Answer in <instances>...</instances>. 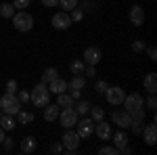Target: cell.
<instances>
[{
  "instance_id": "4316f807",
  "label": "cell",
  "mask_w": 157,
  "mask_h": 155,
  "mask_svg": "<svg viewBox=\"0 0 157 155\" xmlns=\"http://www.w3.org/2000/svg\"><path fill=\"white\" fill-rule=\"evenodd\" d=\"M90 107H92V105H90L88 101H80V103H78V107H73V109H75V113H78V115H86V113L90 111Z\"/></svg>"
},
{
  "instance_id": "d590c367",
  "label": "cell",
  "mask_w": 157,
  "mask_h": 155,
  "mask_svg": "<svg viewBox=\"0 0 157 155\" xmlns=\"http://www.w3.org/2000/svg\"><path fill=\"white\" fill-rule=\"evenodd\" d=\"M147 107L151 109V111H155V109H157V99H155V92H151V96L147 99Z\"/></svg>"
},
{
  "instance_id": "7a4b0ae2",
  "label": "cell",
  "mask_w": 157,
  "mask_h": 155,
  "mask_svg": "<svg viewBox=\"0 0 157 155\" xmlns=\"http://www.w3.org/2000/svg\"><path fill=\"white\" fill-rule=\"evenodd\" d=\"M0 111L9 113V115H17L21 111V101L17 99V95H2L0 96Z\"/></svg>"
},
{
  "instance_id": "cb8c5ba5",
  "label": "cell",
  "mask_w": 157,
  "mask_h": 155,
  "mask_svg": "<svg viewBox=\"0 0 157 155\" xmlns=\"http://www.w3.org/2000/svg\"><path fill=\"white\" fill-rule=\"evenodd\" d=\"M17 122L27 126V124H32V122H34V113H32V111H23V109H21V111L17 113Z\"/></svg>"
},
{
  "instance_id": "f1b7e54d",
  "label": "cell",
  "mask_w": 157,
  "mask_h": 155,
  "mask_svg": "<svg viewBox=\"0 0 157 155\" xmlns=\"http://www.w3.org/2000/svg\"><path fill=\"white\" fill-rule=\"evenodd\" d=\"M59 4H61V9H63L65 13H69L71 9L78 6V0H59Z\"/></svg>"
},
{
  "instance_id": "ab89813d",
  "label": "cell",
  "mask_w": 157,
  "mask_h": 155,
  "mask_svg": "<svg viewBox=\"0 0 157 155\" xmlns=\"http://www.w3.org/2000/svg\"><path fill=\"white\" fill-rule=\"evenodd\" d=\"M107 86H109V84L105 82V80H98V82L94 84V90H97V92H105V90H107Z\"/></svg>"
},
{
  "instance_id": "7c38bea8",
  "label": "cell",
  "mask_w": 157,
  "mask_h": 155,
  "mask_svg": "<svg viewBox=\"0 0 157 155\" xmlns=\"http://www.w3.org/2000/svg\"><path fill=\"white\" fill-rule=\"evenodd\" d=\"M50 23L55 29H69V25H71V17L67 15V13H55L52 15V19H50Z\"/></svg>"
},
{
  "instance_id": "5b68a950",
  "label": "cell",
  "mask_w": 157,
  "mask_h": 155,
  "mask_svg": "<svg viewBox=\"0 0 157 155\" xmlns=\"http://www.w3.org/2000/svg\"><path fill=\"white\" fill-rule=\"evenodd\" d=\"M103 95H105V99H107L109 105L117 107V105H121V103H124L126 92H124V88H121V86H107V90H105Z\"/></svg>"
},
{
  "instance_id": "f35d334b",
  "label": "cell",
  "mask_w": 157,
  "mask_h": 155,
  "mask_svg": "<svg viewBox=\"0 0 157 155\" xmlns=\"http://www.w3.org/2000/svg\"><path fill=\"white\" fill-rule=\"evenodd\" d=\"M17 99H19V101H21V105H23V103L29 101V92H27V90H17Z\"/></svg>"
},
{
  "instance_id": "8992f818",
  "label": "cell",
  "mask_w": 157,
  "mask_h": 155,
  "mask_svg": "<svg viewBox=\"0 0 157 155\" xmlns=\"http://www.w3.org/2000/svg\"><path fill=\"white\" fill-rule=\"evenodd\" d=\"M57 119L61 122V126L67 130V128H73V126L78 124V113H75L73 107H65L63 111H59V118Z\"/></svg>"
},
{
  "instance_id": "9a60e30c",
  "label": "cell",
  "mask_w": 157,
  "mask_h": 155,
  "mask_svg": "<svg viewBox=\"0 0 157 155\" xmlns=\"http://www.w3.org/2000/svg\"><path fill=\"white\" fill-rule=\"evenodd\" d=\"M48 90H50V95H61V92H65V90H69V86H67V82L61 78V76H57L55 80H50L48 84Z\"/></svg>"
},
{
  "instance_id": "30bf717a",
  "label": "cell",
  "mask_w": 157,
  "mask_h": 155,
  "mask_svg": "<svg viewBox=\"0 0 157 155\" xmlns=\"http://www.w3.org/2000/svg\"><path fill=\"white\" fill-rule=\"evenodd\" d=\"M111 122H113L115 126H120L121 130H126V128H130L132 118H130V113L124 109V111H113V113H111Z\"/></svg>"
},
{
  "instance_id": "6da1fadb",
  "label": "cell",
  "mask_w": 157,
  "mask_h": 155,
  "mask_svg": "<svg viewBox=\"0 0 157 155\" xmlns=\"http://www.w3.org/2000/svg\"><path fill=\"white\" fill-rule=\"evenodd\" d=\"M29 101L36 105V107H46L50 103V90L48 86L44 82H40L38 86H34L32 88V92H29Z\"/></svg>"
},
{
  "instance_id": "8fae6325",
  "label": "cell",
  "mask_w": 157,
  "mask_h": 155,
  "mask_svg": "<svg viewBox=\"0 0 157 155\" xmlns=\"http://www.w3.org/2000/svg\"><path fill=\"white\" fill-rule=\"evenodd\" d=\"M111 138H113V145L120 149V153L128 155L130 153V147H128V134L124 130H117L115 134H111Z\"/></svg>"
},
{
  "instance_id": "60d3db41",
  "label": "cell",
  "mask_w": 157,
  "mask_h": 155,
  "mask_svg": "<svg viewBox=\"0 0 157 155\" xmlns=\"http://www.w3.org/2000/svg\"><path fill=\"white\" fill-rule=\"evenodd\" d=\"M147 55H149V59H151V61H157V48L155 46H149V48H147Z\"/></svg>"
},
{
  "instance_id": "b9f144b4",
  "label": "cell",
  "mask_w": 157,
  "mask_h": 155,
  "mask_svg": "<svg viewBox=\"0 0 157 155\" xmlns=\"http://www.w3.org/2000/svg\"><path fill=\"white\" fill-rule=\"evenodd\" d=\"M50 151H52V153H63V145L61 143H52L50 145Z\"/></svg>"
},
{
  "instance_id": "e0dca14e",
  "label": "cell",
  "mask_w": 157,
  "mask_h": 155,
  "mask_svg": "<svg viewBox=\"0 0 157 155\" xmlns=\"http://www.w3.org/2000/svg\"><path fill=\"white\" fill-rule=\"evenodd\" d=\"M42 109H44V119H46V122H57L59 111H61V107L57 105V103H55V105H52V103H48L46 107H42Z\"/></svg>"
},
{
  "instance_id": "ffe728a7",
  "label": "cell",
  "mask_w": 157,
  "mask_h": 155,
  "mask_svg": "<svg viewBox=\"0 0 157 155\" xmlns=\"http://www.w3.org/2000/svg\"><path fill=\"white\" fill-rule=\"evenodd\" d=\"M21 151L23 153H34L36 151V138L34 136H25L21 141Z\"/></svg>"
},
{
  "instance_id": "7dc6e473",
  "label": "cell",
  "mask_w": 157,
  "mask_h": 155,
  "mask_svg": "<svg viewBox=\"0 0 157 155\" xmlns=\"http://www.w3.org/2000/svg\"><path fill=\"white\" fill-rule=\"evenodd\" d=\"M2 141H4V130L0 128V143H2Z\"/></svg>"
},
{
  "instance_id": "603a6c76",
  "label": "cell",
  "mask_w": 157,
  "mask_h": 155,
  "mask_svg": "<svg viewBox=\"0 0 157 155\" xmlns=\"http://www.w3.org/2000/svg\"><path fill=\"white\" fill-rule=\"evenodd\" d=\"M15 13H17V9L13 6L11 2H4V4H0V15H2L4 19H11Z\"/></svg>"
},
{
  "instance_id": "836d02e7",
  "label": "cell",
  "mask_w": 157,
  "mask_h": 155,
  "mask_svg": "<svg viewBox=\"0 0 157 155\" xmlns=\"http://www.w3.org/2000/svg\"><path fill=\"white\" fill-rule=\"evenodd\" d=\"M17 90H19L17 80H9V82H6V92H9V95H17Z\"/></svg>"
},
{
  "instance_id": "d6a6232c",
  "label": "cell",
  "mask_w": 157,
  "mask_h": 155,
  "mask_svg": "<svg viewBox=\"0 0 157 155\" xmlns=\"http://www.w3.org/2000/svg\"><path fill=\"white\" fill-rule=\"evenodd\" d=\"M29 2H32V0H13V6H15L17 11H25V9L29 6Z\"/></svg>"
},
{
  "instance_id": "7bdbcfd3",
  "label": "cell",
  "mask_w": 157,
  "mask_h": 155,
  "mask_svg": "<svg viewBox=\"0 0 157 155\" xmlns=\"http://www.w3.org/2000/svg\"><path fill=\"white\" fill-rule=\"evenodd\" d=\"M80 9H82V11H84V13H90V11H94V6L90 4V0H86V2H84V4H82V6H80Z\"/></svg>"
},
{
  "instance_id": "4dcf8cb0",
  "label": "cell",
  "mask_w": 157,
  "mask_h": 155,
  "mask_svg": "<svg viewBox=\"0 0 157 155\" xmlns=\"http://www.w3.org/2000/svg\"><path fill=\"white\" fill-rule=\"evenodd\" d=\"M98 153L101 155H120V149H117L115 145H111V147H101Z\"/></svg>"
},
{
  "instance_id": "74e56055",
  "label": "cell",
  "mask_w": 157,
  "mask_h": 155,
  "mask_svg": "<svg viewBox=\"0 0 157 155\" xmlns=\"http://www.w3.org/2000/svg\"><path fill=\"white\" fill-rule=\"evenodd\" d=\"M82 73H86L88 78H94V76H97V65H86Z\"/></svg>"
},
{
  "instance_id": "7402d4cb",
  "label": "cell",
  "mask_w": 157,
  "mask_h": 155,
  "mask_svg": "<svg viewBox=\"0 0 157 155\" xmlns=\"http://www.w3.org/2000/svg\"><path fill=\"white\" fill-rule=\"evenodd\" d=\"M57 105L59 107H73V99L71 95H67V92H61V95H57Z\"/></svg>"
},
{
  "instance_id": "d6986e66",
  "label": "cell",
  "mask_w": 157,
  "mask_h": 155,
  "mask_svg": "<svg viewBox=\"0 0 157 155\" xmlns=\"http://www.w3.org/2000/svg\"><path fill=\"white\" fill-rule=\"evenodd\" d=\"M15 126H17V122H15L13 115H9V113H2V115H0V128H2L4 132L15 130Z\"/></svg>"
},
{
  "instance_id": "d4e9b609",
  "label": "cell",
  "mask_w": 157,
  "mask_h": 155,
  "mask_svg": "<svg viewBox=\"0 0 157 155\" xmlns=\"http://www.w3.org/2000/svg\"><path fill=\"white\" fill-rule=\"evenodd\" d=\"M88 113H90V118L94 119V122L105 119V109H103V107H97V105H94V107H90V111H88Z\"/></svg>"
},
{
  "instance_id": "bcb514c9",
  "label": "cell",
  "mask_w": 157,
  "mask_h": 155,
  "mask_svg": "<svg viewBox=\"0 0 157 155\" xmlns=\"http://www.w3.org/2000/svg\"><path fill=\"white\" fill-rule=\"evenodd\" d=\"M69 90H71L69 95H71V99H73V101H75V99H80V95H82V90H73V88H69Z\"/></svg>"
},
{
  "instance_id": "277c9868",
  "label": "cell",
  "mask_w": 157,
  "mask_h": 155,
  "mask_svg": "<svg viewBox=\"0 0 157 155\" xmlns=\"http://www.w3.org/2000/svg\"><path fill=\"white\" fill-rule=\"evenodd\" d=\"M80 141H82V138L78 136V132L71 130V128H67V130H65V134L61 136L63 151H65V153H69V155L75 153V151H78V147H80Z\"/></svg>"
},
{
  "instance_id": "8d00e7d4",
  "label": "cell",
  "mask_w": 157,
  "mask_h": 155,
  "mask_svg": "<svg viewBox=\"0 0 157 155\" xmlns=\"http://www.w3.org/2000/svg\"><path fill=\"white\" fill-rule=\"evenodd\" d=\"M145 42H143V40H134L132 42V50L134 52H143V50H145Z\"/></svg>"
},
{
  "instance_id": "3957f363",
  "label": "cell",
  "mask_w": 157,
  "mask_h": 155,
  "mask_svg": "<svg viewBox=\"0 0 157 155\" xmlns=\"http://www.w3.org/2000/svg\"><path fill=\"white\" fill-rule=\"evenodd\" d=\"M11 19H13V25H15L17 32H29L34 27V17L27 11H17Z\"/></svg>"
},
{
  "instance_id": "ee69618b",
  "label": "cell",
  "mask_w": 157,
  "mask_h": 155,
  "mask_svg": "<svg viewBox=\"0 0 157 155\" xmlns=\"http://www.w3.org/2000/svg\"><path fill=\"white\" fill-rule=\"evenodd\" d=\"M42 6H59V0H40Z\"/></svg>"
},
{
  "instance_id": "52a82bcc",
  "label": "cell",
  "mask_w": 157,
  "mask_h": 155,
  "mask_svg": "<svg viewBox=\"0 0 157 155\" xmlns=\"http://www.w3.org/2000/svg\"><path fill=\"white\" fill-rule=\"evenodd\" d=\"M121 105L126 107L128 113H132V111H136V109H143V107H145V99L138 95V92H132V95L124 96V103H121Z\"/></svg>"
},
{
  "instance_id": "44dd1931",
  "label": "cell",
  "mask_w": 157,
  "mask_h": 155,
  "mask_svg": "<svg viewBox=\"0 0 157 155\" xmlns=\"http://www.w3.org/2000/svg\"><path fill=\"white\" fill-rule=\"evenodd\" d=\"M69 88H73V90H82L86 86V78L84 76H80V73H73V78H71V82L67 84Z\"/></svg>"
},
{
  "instance_id": "5bb4252c",
  "label": "cell",
  "mask_w": 157,
  "mask_h": 155,
  "mask_svg": "<svg viewBox=\"0 0 157 155\" xmlns=\"http://www.w3.org/2000/svg\"><path fill=\"white\" fill-rule=\"evenodd\" d=\"M140 134H143L145 143L149 145V147H153V145L157 143V126H155V122H153V124H147Z\"/></svg>"
},
{
  "instance_id": "e575fe53",
  "label": "cell",
  "mask_w": 157,
  "mask_h": 155,
  "mask_svg": "<svg viewBox=\"0 0 157 155\" xmlns=\"http://www.w3.org/2000/svg\"><path fill=\"white\" fill-rule=\"evenodd\" d=\"M130 128H132L134 134H140L143 128H145V119H143V122H132V124H130Z\"/></svg>"
},
{
  "instance_id": "1f68e13d",
  "label": "cell",
  "mask_w": 157,
  "mask_h": 155,
  "mask_svg": "<svg viewBox=\"0 0 157 155\" xmlns=\"http://www.w3.org/2000/svg\"><path fill=\"white\" fill-rule=\"evenodd\" d=\"M130 118H132V122H143V119H145V107L132 111V113H130Z\"/></svg>"
},
{
  "instance_id": "ac0fdd59",
  "label": "cell",
  "mask_w": 157,
  "mask_h": 155,
  "mask_svg": "<svg viewBox=\"0 0 157 155\" xmlns=\"http://www.w3.org/2000/svg\"><path fill=\"white\" fill-rule=\"evenodd\" d=\"M143 84H145V90L151 95V92H157V73L151 72L145 76V80H143Z\"/></svg>"
},
{
  "instance_id": "83f0119b",
  "label": "cell",
  "mask_w": 157,
  "mask_h": 155,
  "mask_svg": "<svg viewBox=\"0 0 157 155\" xmlns=\"http://www.w3.org/2000/svg\"><path fill=\"white\" fill-rule=\"evenodd\" d=\"M84 67H86V63H84L82 59H75V61H71V65H69L71 73H82V72H84Z\"/></svg>"
},
{
  "instance_id": "c3c4849f",
  "label": "cell",
  "mask_w": 157,
  "mask_h": 155,
  "mask_svg": "<svg viewBox=\"0 0 157 155\" xmlns=\"http://www.w3.org/2000/svg\"><path fill=\"white\" fill-rule=\"evenodd\" d=\"M0 115H2V111H0Z\"/></svg>"
},
{
  "instance_id": "4fadbf2b",
  "label": "cell",
  "mask_w": 157,
  "mask_h": 155,
  "mask_svg": "<svg viewBox=\"0 0 157 155\" xmlns=\"http://www.w3.org/2000/svg\"><path fill=\"white\" fill-rule=\"evenodd\" d=\"M130 23L134 27H140V25L145 23V9L140 4H134L132 9H130Z\"/></svg>"
},
{
  "instance_id": "ba28073f",
  "label": "cell",
  "mask_w": 157,
  "mask_h": 155,
  "mask_svg": "<svg viewBox=\"0 0 157 155\" xmlns=\"http://www.w3.org/2000/svg\"><path fill=\"white\" fill-rule=\"evenodd\" d=\"M75 126H78V130H75L78 136H80V138H88V136L94 132V119L92 118H82V119H78Z\"/></svg>"
},
{
  "instance_id": "484cf974",
  "label": "cell",
  "mask_w": 157,
  "mask_h": 155,
  "mask_svg": "<svg viewBox=\"0 0 157 155\" xmlns=\"http://www.w3.org/2000/svg\"><path fill=\"white\" fill-rule=\"evenodd\" d=\"M57 76H59V72H57L55 67H46V69H44V73H42V82L48 84L50 80H55Z\"/></svg>"
},
{
  "instance_id": "2e32d148",
  "label": "cell",
  "mask_w": 157,
  "mask_h": 155,
  "mask_svg": "<svg viewBox=\"0 0 157 155\" xmlns=\"http://www.w3.org/2000/svg\"><path fill=\"white\" fill-rule=\"evenodd\" d=\"M94 132H97V136L101 141H109L111 138V124H107L105 119L94 122Z\"/></svg>"
},
{
  "instance_id": "f6af8a7d",
  "label": "cell",
  "mask_w": 157,
  "mask_h": 155,
  "mask_svg": "<svg viewBox=\"0 0 157 155\" xmlns=\"http://www.w3.org/2000/svg\"><path fill=\"white\" fill-rule=\"evenodd\" d=\"M2 145H4V149H6V151H13V138H6V136H4Z\"/></svg>"
},
{
  "instance_id": "9c48e42d",
  "label": "cell",
  "mask_w": 157,
  "mask_h": 155,
  "mask_svg": "<svg viewBox=\"0 0 157 155\" xmlns=\"http://www.w3.org/2000/svg\"><path fill=\"white\" fill-rule=\"evenodd\" d=\"M101 59H103V52L97 46H88L84 50V55H82V61H84L86 65H98Z\"/></svg>"
},
{
  "instance_id": "f546056e",
  "label": "cell",
  "mask_w": 157,
  "mask_h": 155,
  "mask_svg": "<svg viewBox=\"0 0 157 155\" xmlns=\"http://www.w3.org/2000/svg\"><path fill=\"white\" fill-rule=\"evenodd\" d=\"M71 23H78V21H82V17H84V11L80 9V6H75V9H71Z\"/></svg>"
}]
</instances>
